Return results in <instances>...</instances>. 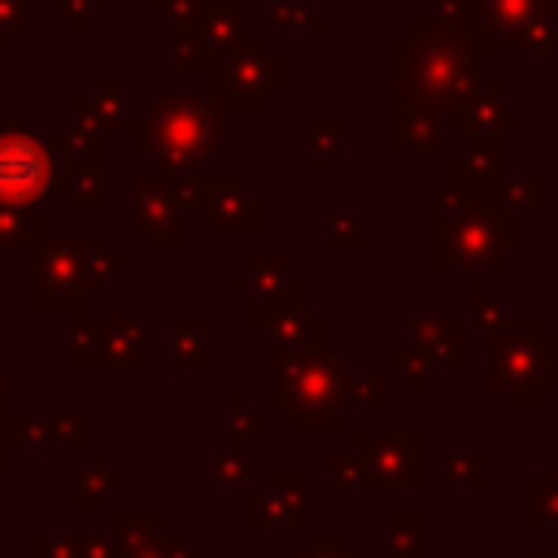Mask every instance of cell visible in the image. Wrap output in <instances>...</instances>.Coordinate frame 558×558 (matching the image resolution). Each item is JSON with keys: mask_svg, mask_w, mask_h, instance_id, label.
Instances as JSON below:
<instances>
[{"mask_svg": "<svg viewBox=\"0 0 558 558\" xmlns=\"http://www.w3.org/2000/svg\"><path fill=\"white\" fill-rule=\"evenodd\" d=\"M392 48L397 100H414L445 122H453L484 78V48L466 26V9L453 17H414Z\"/></svg>", "mask_w": 558, "mask_h": 558, "instance_id": "obj_1", "label": "cell"}, {"mask_svg": "<svg viewBox=\"0 0 558 558\" xmlns=\"http://www.w3.org/2000/svg\"><path fill=\"white\" fill-rule=\"evenodd\" d=\"M527 248L523 218L506 214L488 196L440 192L427 205V266L432 270H466L488 275Z\"/></svg>", "mask_w": 558, "mask_h": 558, "instance_id": "obj_2", "label": "cell"}, {"mask_svg": "<svg viewBox=\"0 0 558 558\" xmlns=\"http://www.w3.org/2000/svg\"><path fill=\"white\" fill-rule=\"evenodd\" d=\"M484 384L506 410L536 414L549 405L558 392V349L545 314H506V323L484 336Z\"/></svg>", "mask_w": 558, "mask_h": 558, "instance_id": "obj_3", "label": "cell"}, {"mask_svg": "<svg viewBox=\"0 0 558 558\" xmlns=\"http://www.w3.org/2000/svg\"><path fill=\"white\" fill-rule=\"evenodd\" d=\"M484 52L558 57V0H462Z\"/></svg>", "mask_w": 558, "mask_h": 558, "instance_id": "obj_4", "label": "cell"}, {"mask_svg": "<svg viewBox=\"0 0 558 558\" xmlns=\"http://www.w3.org/2000/svg\"><path fill=\"white\" fill-rule=\"evenodd\" d=\"M48 187V157L31 135H0V205H26Z\"/></svg>", "mask_w": 558, "mask_h": 558, "instance_id": "obj_5", "label": "cell"}, {"mask_svg": "<svg viewBox=\"0 0 558 558\" xmlns=\"http://www.w3.org/2000/svg\"><path fill=\"white\" fill-rule=\"evenodd\" d=\"M506 179L501 135H466L462 148L449 157V192L458 196H488Z\"/></svg>", "mask_w": 558, "mask_h": 558, "instance_id": "obj_6", "label": "cell"}, {"mask_svg": "<svg viewBox=\"0 0 558 558\" xmlns=\"http://www.w3.org/2000/svg\"><path fill=\"white\" fill-rule=\"evenodd\" d=\"M366 471H375V484L388 488H418L423 484V436L418 432H392L366 440Z\"/></svg>", "mask_w": 558, "mask_h": 558, "instance_id": "obj_7", "label": "cell"}, {"mask_svg": "<svg viewBox=\"0 0 558 558\" xmlns=\"http://www.w3.org/2000/svg\"><path fill=\"white\" fill-rule=\"evenodd\" d=\"M449 126H458V131H466V135H501V140H506V131H510V135L523 131V118L506 105V83L493 78V74H484L480 87H475V96L453 113Z\"/></svg>", "mask_w": 558, "mask_h": 558, "instance_id": "obj_8", "label": "cell"}, {"mask_svg": "<svg viewBox=\"0 0 558 558\" xmlns=\"http://www.w3.org/2000/svg\"><path fill=\"white\" fill-rule=\"evenodd\" d=\"M414 327V353L423 362H440L449 371H462L466 362V331H462V318L453 314H432V318H410Z\"/></svg>", "mask_w": 558, "mask_h": 558, "instance_id": "obj_9", "label": "cell"}, {"mask_svg": "<svg viewBox=\"0 0 558 558\" xmlns=\"http://www.w3.org/2000/svg\"><path fill=\"white\" fill-rule=\"evenodd\" d=\"M445 131L449 122L414 100H392V144L397 148H418V153H432L445 144Z\"/></svg>", "mask_w": 558, "mask_h": 558, "instance_id": "obj_10", "label": "cell"}, {"mask_svg": "<svg viewBox=\"0 0 558 558\" xmlns=\"http://www.w3.org/2000/svg\"><path fill=\"white\" fill-rule=\"evenodd\" d=\"M493 205H501L506 214L514 218H527V214H541L549 205V179L541 170H506V179L488 192Z\"/></svg>", "mask_w": 558, "mask_h": 558, "instance_id": "obj_11", "label": "cell"}, {"mask_svg": "<svg viewBox=\"0 0 558 558\" xmlns=\"http://www.w3.org/2000/svg\"><path fill=\"white\" fill-rule=\"evenodd\" d=\"M527 532H558V471H532L523 484Z\"/></svg>", "mask_w": 558, "mask_h": 558, "instance_id": "obj_12", "label": "cell"}, {"mask_svg": "<svg viewBox=\"0 0 558 558\" xmlns=\"http://www.w3.org/2000/svg\"><path fill=\"white\" fill-rule=\"evenodd\" d=\"M466 314H471L475 331H484V336H493L506 323V305L493 292H484V275H466Z\"/></svg>", "mask_w": 558, "mask_h": 558, "instance_id": "obj_13", "label": "cell"}, {"mask_svg": "<svg viewBox=\"0 0 558 558\" xmlns=\"http://www.w3.org/2000/svg\"><path fill=\"white\" fill-rule=\"evenodd\" d=\"M445 475H449V484H458L466 493H480L488 484V458L480 449H453L445 458Z\"/></svg>", "mask_w": 558, "mask_h": 558, "instance_id": "obj_14", "label": "cell"}, {"mask_svg": "<svg viewBox=\"0 0 558 558\" xmlns=\"http://www.w3.org/2000/svg\"><path fill=\"white\" fill-rule=\"evenodd\" d=\"M388 558H423V519H418V514L392 519V541H388Z\"/></svg>", "mask_w": 558, "mask_h": 558, "instance_id": "obj_15", "label": "cell"}, {"mask_svg": "<svg viewBox=\"0 0 558 558\" xmlns=\"http://www.w3.org/2000/svg\"><path fill=\"white\" fill-rule=\"evenodd\" d=\"M527 558H558V549H527Z\"/></svg>", "mask_w": 558, "mask_h": 558, "instance_id": "obj_16", "label": "cell"}, {"mask_svg": "<svg viewBox=\"0 0 558 558\" xmlns=\"http://www.w3.org/2000/svg\"><path fill=\"white\" fill-rule=\"evenodd\" d=\"M554 349H558V331H554Z\"/></svg>", "mask_w": 558, "mask_h": 558, "instance_id": "obj_17", "label": "cell"}]
</instances>
